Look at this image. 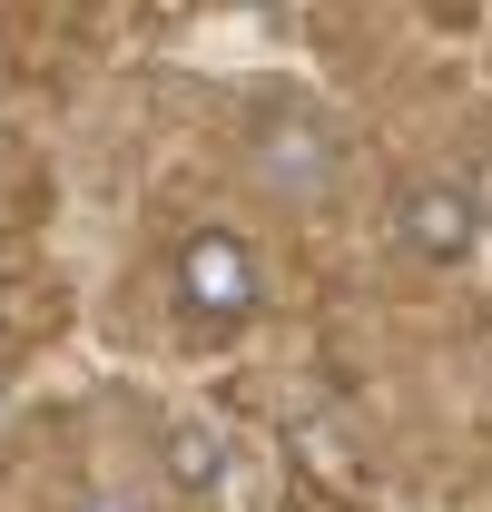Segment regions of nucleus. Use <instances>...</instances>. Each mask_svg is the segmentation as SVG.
<instances>
[{"mask_svg":"<svg viewBox=\"0 0 492 512\" xmlns=\"http://www.w3.org/2000/svg\"><path fill=\"white\" fill-rule=\"evenodd\" d=\"M227 434L207 424V414H178V424H158V473H168V493H187V503H207L217 483H227Z\"/></svg>","mask_w":492,"mask_h":512,"instance_id":"4","label":"nucleus"},{"mask_svg":"<svg viewBox=\"0 0 492 512\" xmlns=\"http://www.w3.org/2000/svg\"><path fill=\"white\" fill-rule=\"evenodd\" d=\"M168 296H178L187 325H246L266 316V256L237 227H187L178 256H168Z\"/></svg>","mask_w":492,"mask_h":512,"instance_id":"1","label":"nucleus"},{"mask_svg":"<svg viewBox=\"0 0 492 512\" xmlns=\"http://www.w3.org/2000/svg\"><path fill=\"white\" fill-rule=\"evenodd\" d=\"M246 168L266 178L276 197H325L335 178H345V138H335V119L325 109H266V119L246 128Z\"/></svg>","mask_w":492,"mask_h":512,"instance_id":"2","label":"nucleus"},{"mask_svg":"<svg viewBox=\"0 0 492 512\" xmlns=\"http://www.w3.org/2000/svg\"><path fill=\"white\" fill-rule=\"evenodd\" d=\"M89 512H138V503H119V493H99V503H89Z\"/></svg>","mask_w":492,"mask_h":512,"instance_id":"5","label":"nucleus"},{"mask_svg":"<svg viewBox=\"0 0 492 512\" xmlns=\"http://www.w3.org/2000/svg\"><path fill=\"white\" fill-rule=\"evenodd\" d=\"M394 237H404V256H424V266H453V256H473V237H483V197L463 188V178H424V188H404V207H394Z\"/></svg>","mask_w":492,"mask_h":512,"instance_id":"3","label":"nucleus"}]
</instances>
